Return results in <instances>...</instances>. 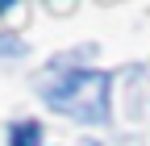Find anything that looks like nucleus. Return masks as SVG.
Instances as JSON below:
<instances>
[{
    "instance_id": "nucleus-2",
    "label": "nucleus",
    "mask_w": 150,
    "mask_h": 146,
    "mask_svg": "<svg viewBox=\"0 0 150 146\" xmlns=\"http://www.w3.org/2000/svg\"><path fill=\"white\" fill-rule=\"evenodd\" d=\"M8 146H46V138H42V130H38V121H21V125H13Z\"/></svg>"
},
{
    "instance_id": "nucleus-1",
    "label": "nucleus",
    "mask_w": 150,
    "mask_h": 146,
    "mask_svg": "<svg viewBox=\"0 0 150 146\" xmlns=\"http://www.w3.org/2000/svg\"><path fill=\"white\" fill-rule=\"evenodd\" d=\"M108 88H112L108 71H63L50 84H42V92L54 113L96 125L108 117Z\"/></svg>"
},
{
    "instance_id": "nucleus-3",
    "label": "nucleus",
    "mask_w": 150,
    "mask_h": 146,
    "mask_svg": "<svg viewBox=\"0 0 150 146\" xmlns=\"http://www.w3.org/2000/svg\"><path fill=\"white\" fill-rule=\"evenodd\" d=\"M13 4H17V0H0V13H4V9H13Z\"/></svg>"
}]
</instances>
